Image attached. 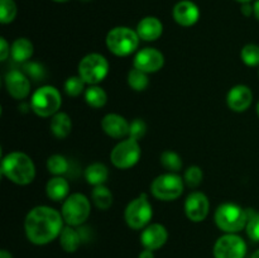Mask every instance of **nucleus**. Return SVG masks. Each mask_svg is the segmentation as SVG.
<instances>
[{
	"instance_id": "45",
	"label": "nucleus",
	"mask_w": 259,
	"mask_h": 258,
	"mask_svg": "<svg viewBox=\"0 0 259 258\" xmlns=\"http://www.w3.org/2000/svg\"><path fill=\"white\" fill-rule=\"evenodd\" d=\"M53 2H56V3H66V2H68V0H53Z\"/></svg>"
},
{
	"instance_id": "46",
	"label": "nucleus",
	"mask_w": 259,
	"mask_h": 258,
	"mask_svg": "<svg viewBox=\"0 0 259 258\" xmlns=\"http://www.w3.org/2000/svg\"><path fill=\"white\" fill-rule=\"evenodd\" d=\"M82 2H90V0H82Z\"/></svg>"
},
{
	"instance_id": "1",
	"label": "nucleus",
	"mask_w": 259,
	"mask_h": 258,
	"mask_svg": "<svg viewBox=\"0 0 259 258\" xmlns=\"http://www.w3.org/2000/svg\"><path fill=\"white\" fill-rule=\"evenodd\" d=\"M62 214L46 205L33 207L24 219V230L28 240L35 245H45L60 237L63 229Z\"/></svg>"
},
{
	"instance_id": "20",
	"label": "nucleus",
	"mask_w": 259,
	"mask_h": 258,
	"mask_svg": "<svg viewBox=\"0 0 259 258\" xmlns=\"http://www.w3.org/2000/svg\"><path fill=\"white\" fill-rule=\"evenodd\" d=\"M46 194L52 201H65L70 196V184L62 176L52 177L46 185Z\"/></svg>"
},
{
	"instance_id": "12",
	"label": "nucleus",
	"mask_w": 259,
	"mask_h": 258,
	"mask_svg": "<svg viewBox=\"0 0 259 258\" xmlns=\"http://www.w3.org/2000/svg\"><path fill=\"white\" fill-rule=\"evenodd\" d=\"M185 214L192 223H201L207 218L210 211L209 197L201 191H194L185 200Z\"/></svg>"
},
{
	"instance_id": "43",
	"label": "nucleus",
	"mask_w": 259,
	"mask_h": 258,
	"mask_svg": "<svg viewBox=\"0 0 259 258\" xmlns=\"http://www.w3.org/2000/svg\"><path fill=\"white\" fill-rule=\"evenodd\" d=\"M235 2L242 3V4H244V3H250V2H252V0H235Z\"/></svg>"
},
{
	"instance_id": "28",
	"label": "nucleus",
	"mask_w": 259,
	"mask_h": 258,
	"mask_svg": "<svg viewBox=\"0 0 259 258\" xmlns=\"http://www.w3.org/2000/svg\"><path fill=\"white\" fill-rule=\"evenodd\" d=\"M68 167H70V164H68L67 158L65 156L52 154L51 157H48L47 169L53 176H62L68 171Z\"/></svg>"
},
{
	"instance_id": "31",
	"label": "nucleus",
	"mask_w": 259,
	"mask_h": 258,
	"mask_svg": "<svg viewBox=\"0 0 259 258\" xmlns=\"http://www.w3.org/2000/svg\"><path fill=\"white\" fill-rule=\"evenodd\" d=\"M88 83L80 77V76H71L65 81V91L71 98H77L81 94L85 93Z\"/></svg>"
},
{
	"instance_id": "40",
	"label": "nucleus",
	"mask_w": 259,
	"mask_h": 258,
	"mask_svg": "<svg viewBox=\"0 0 259 258\" xmlns=\"http://www.w3.org/2000/svg\"><path fill=\"white\" fill-rule=\"evenodd\" d=\"M253 15H254L255 19L259 22V0H255L253 3Z\"/></svg>"
},
{
	"instance_id": "5",
	"label": "nucleus",
	"mask_w": 259,
	"mask_h": 258,
	"mask_svg": "<svg viewBox=\"0 0 259 258\" xmlns=\"http://www.w3.org/2000/svg\"><path fill=\"white\" fill-rule=\"evenodd\" d=\"M139 38L137 30L129 27H115L106 34V47L118 57H126L139 47Z\"/></svg>"
},
{
	"instance_id": "27",
	"label": "nucleus",
	"mask_w": 259,
	"mask_h": 258,
	"mask_svg": "<svg viewBox=\"0 0 259 258\" xmlns=\"http://www.w3.org/2000/svg\"><path fill=\"white\" fill-rule=\"evenodd\" d=\"M128 85L134 91H144L149 85L148 73L133 67L128 72Z\"/></svg>"
},
{
	"instance_id": "21",
	"label": "nucleus",
	"mask_w": 259,
	"mask_h": 258,
	"mask_svg": "<svg viewBox=\"0 0 259 258\" xmlns=\"http://www.w3.org/2000/svg\"><path fill=\"white\" fill-rule=\"evenodd\" d=\"M51 132L53 136L58 139H65L70 136L71 131H72V120L71 116L67 113L63 111H58L57 114L52 116L51 119Z\"/></svg>"
},
{
	"instance_id": "34",
	"label": "nucleus",
	"mask_w": 259,
	"mask_h": 258,
	"mask_svg": "<svg viewBox=\"0 0 259 258\" xmlns=\"http://www.w3.org/2000/svg\"><path fill=\"white\" fill-rule=\"evenodd\" d=\"M245 232L253 242L259 243V212H249Z\"/></svg>"
},
{
	"instance_id": "36",
	"label": "nucleus",
	"mask_w": 259,
	"mask_h": 258,
	"mask_svg": "<svg viewBox=\"0 0 259 258\" xmlns=\"http://www.w3.org/2000/svg\"><path fill=\"white\" fill-rule=\"evenodd\" d=\"M27 68V72L30 77L35 78V80H42L45 77V68L39 65V63L30 62L25 66Z\"/></svg>"
},
{
	"instance_id": "37",
	"label": "nucleus",
	"mask_w": 259,
	"mask_h": 258,
	"mask_svg": "<svg viewBox=\"0 0 259 258\" xmlns=\"http://www.w3.org/2000/svg\"><path fill=\"white\" fill-rule=\"evenodd\" d=\"M10 50H12V46H9L4 37H0V61L7 60L8 56L10 55Z\"/></svg>"
},
{
	"instance_id": "33",
	"label": "nucleus",
	"mask_w": 259,
	"mask_h": 258,
	"mask_svg": "<svg viewBox=\"0 0 259 258\" xmlns=\"http://www.w3.org/2000/svg\"><path fill=\"white\" fill-rule=\"evenodd\" d=\"M204 180V172L201 167L190 166L184 174V181L189 187H197Z\"/></svg>"
},
{
	"instance_id": "41",
	"label": "nucleus",
	"mask_w": 259,
	"mask_h": 258,
	"mask_svg": "<svg viewBox=\"0 0 259 258\" xmlns=\"http://www.w3.org/2000/svg\"><path fill=\"white\" fill-rule=\"evenodd\" d=\"M0 258H13V255L7 249H2L0 250Z\"/></svg>"
},
{
	"instance_id": "32",
	"label": "nucleus",
	"mask_w": 259,
	"mask_h": 258,
	"mask_svg": "<svg viewBox=\"0 0 259 258\" xmlns=\"http://www.w3.org/2000/svg\"><path fill=\"white\" fill-rule=\"evenodd\" d=\"M17 4L14 0H0V22L9 24L17 17Z\"/></svg>"
},
{
	"instance_id": "30",
	"label": "nucleus",
	"mask_w": 259,
	"mask_h": 258,
	"mask_svg": "<svg viewBox=\"0 0 259 258\" xmlns=\"http://www.w3.org/2000/svg\"><path fill=\"white\" fill-rule=\"evenodd\" d=\"M240 58L248 67L259 66V46L255 43H248L240 51Z\"/></svg>"
},
{
	"instance_id": "25",
	"label": "nucleus",
	"mask_w": 259,
	"mask_h": 258,
	"mask_svg": "<svg viewBox=\"0 0 259 258\" xmlns=\"http://www.w3.org/2000/svg\"><path fill=\"white\" fill-rule=\"evenodd\" d=\"M85 100L91 108L101 109L108 103V94L100 86L89 85L85 90Z\"/></svg>"
},
{
	"instance_id": "6",
	"label": "nucleus",
	"mask_w": 259,
	"mask_h": 258,
	"mask_svg": "<svg viewBox=\"0 0 259 258\" xmlns=\"http://www.w3.org/2000/svg\"><path fill=\"white\" fill-rule=\"evenodd\" d=\"M91 212L90 200L80 192L71 194L63 201L61 214L66 225L71 227H80L89 219Z\"/></svg>"
},
{
	"instance_id": "10",
	"label": "nucleus",
	"mask_w": 259,
	"mask_h": 258,
	"mask_svg": "<svg viewBox=\"0 0 259 258\" xmlns=\"http://www.w3.org/2000/svg\"><path fill=\"white\" fill-rule=\"evenodd\" d=\"M142 149L139 146V141L133 138H126L119 142L110 153V161L114 167L119 169L132 168L138 163L141 158Z\"/></svg>"
},
{
	"instance_id": "22",
	"label": "nucleus",
	"mask_w": 259,
	"mask_h": 258,
	"mask_svg": "<svg viewBox=\"0 0 259 258\" xmlns=\"http://www.w3.org/2000/svg\"><path fill=\"white\" fill-rule=\"evenodd\" d=\"M58 238H60L61 247L67 253L76 252L82 243L80 230L75 229V227H71V225H65Z\"/></svg>"
},
{
	"instance_id": "18",
	"label": "nucleus",
	"mask_w": 259,
	"mask_h": 258,
	"mask_svg": "<svg viewBox=\"0 0 259 258\" xmlns=\"http://www.w3.org/2000/svg\"><path fill=\"white\" fill-rule=\"evenodd\" d=\"M129 125L124 116L115 113H109L101 119V129L108 134L109 137L115 139H121L129 137Z\"/></svg>"
},
{
	"instance_id": "42",
	"label": "nucleus",
	"mask_w": 259,
	"mask_h": 258,
	"mask_svg": "<svg viewBox=\"0 0 259 258\" xmlns=\"http://www.w3.org/2000/svg\"><path fill=\"white\" fill-rule=\"evenodd\" d=\"M250 258H259V249L255 250V252L253 253V254H252V257H250Z\"/></svg>"
},
{
	"instance_id": "35",
	"label": "nucleus",
	"mask_w": 259,
	"mask_h": 258,
	"mask_svg": "<svg viewBox=\"0 0 259 258\" xmlns=\"http://www.w3.org/2000/svg\"><path fill=\"white\" fill-rule=\"evenodd\" d=\"M147 133V124L143 119L136 118L132 120L129 125V138H133L136 141H141Z\"/></svg>"
},
{
	"instance_id": "7",
	"label": "nucleus",
	"mask_w": 259,
	"mask_h": 258,
	"mask_svg": "<svg viewBox=\"0 0 259 258\" xmlns=\"http://www.w3.org/2000/svg\"><path fill=\"white\" fill-rule=\"evenodd\" d=\"M185 189V181L180 175L167 172L157 176L151 184V192L161 201H174L179 199Z\"/></svg>"
},
{
	"instance_id": "15",
	"label": "nucleus",
	"mask_w": 259,
	"mask_h": 258,
	"mask_svg": "<svg viewBox=\"0 0 259 258\" xmlns=\"http://www.w3.org/2000/svg\"><path fill=\"white\" fill-rule=\"evenodd\" d=\"M167 239H168V232L166 227L159 223H152L142 230L141 243L147 249H159L166 244Z\"/></svg>"
},
{
	"instance_id": "38",
	"label": "nucleus",
	"mask_w": 259,
	"mask_h": 258,
	"mask_svg": "<svg viewBox=\"0 0 259 258\" xmlns=\"http://www.w3.org/2000/svg\"><path fill=\"white\" fill-rule=\"evenodd\" d=\"M242 13L243 15H245V17H250V15H253V5L250 4V3H244V4H242Z\"/></svg>"
},
{
	"instance_id": "4",
	"label": "nucleus",
	"mask_w": 259,
	"mask_h": 258,
	"mask_svg": "<svg viewBox=\"0 0 259 258\" xmlns=\"http://www.w3.org/2000/svg\"><path fill=\"white\" fill-rule=\"evenodd\" d=\"M62 98L57 88L45 85L38 88L30 98V109L40 118H50L60 111Z\"/></svg>"
},
{
	"instance_id": "29",
	"label": "nucleus",
	"mask_w": 259,
	"mask_h": 258,
	"mask_svg": "<svg viewBox=\"0 0 259 258\" xmlns=\"http://www.w3.org/2000/svg\"><path fill=\"white\" fill-rule=\"evenodd\" d=\"M161 164L168 172L177 174L179 171H181L182 166H184V162H182L179 153H176L175 151H164L161 154Z\"/></svg>"
},
{
	"instance_id": "13",
	"label": "nucleus",
	"mask_w": 259,
	"mask_h": 258,
	"mask_svg": "<svg viewBox=\"0 0 259 258\" xmlns=\"http://www.w3.org/2000/svg\"><path fill=\"white\" fill-rule=\"evenodd\" d=\"M164 65V56L161 51L152 47L142 48L137 52L133 60V67L146 73H154Z\"/></svg>"
},
{
	"instance_id": "8",
	"label": "nucleus",
	"mask_w": 259,
	"mask_h": 258,
	"mask_svg": "<svg viewBox=\"0 0 259 258\" xmlns=\"http://www.w3.org/2000/svg\"><path fill=\"white\" fill-rule=\"evenodd\" d=\"M153 218V207L149 202L147 194H141L132 200L125 207L124 219L129 228L134 230L144 229Z\"/></svg>"
},
{
	"instance_id": "9",
	"label": "nucleus",
	"mask_w": 259,
	"mask_h": 258,
	"mask_svg": "<svg viewBox=\"0 0 259 258\" xmlns=\"http://www.w3.org/2000/svg\"><path fill=\"white\" fill-rule=\"evenodd\" d=\"M109 73V62L100 53H89L78 63V76L88 85H98Z\"/></svg>"
},
{
	"instance_id": "16",
	"label": "nucleus",
	"mask_w": 259,
	"mask_h": 258,
	"mask_svg": "<svg viewBox=\"0 0 259 258\" xmlns=\"http://www.w3.org/2000/svg\"><path fill=\"white\" fill-rule=\"evenodd\" d=\"M253 103V91L247 85H235L227 95V104L229 109L237 113L248 110Z\"/></svg>"
},
{
	"instance_id": "39",
	"label": "nucleus",
	"mask_w": 259,
	"mask_h": 258,
	"mask_svg": "<svg viewBox=\"0 0 259 258\" xmlns=\"http://www.w3.org/2000/svg\"><path fill=\"white\" fill-rule=\"evenodd\" d=\"M154 250H151V249H147V248H144L143 250H142L141 253H139L138 258H154Z\"/></svg>"
},
{
	"instance_id": "19",
	"label": "nucleus",
	"mask_w": 259,
	"mask_h": 258,
	"mask_svg": "<svg viewBox=\"0 0 259 258\" xmlns=\"http://www.w3.org/2000/svg\"><path fill=\"white\" fill-rule=\"evenodd\" d=\"M136 30L142 40L153 42V40L158 39L163 33V24L158 18L146 17L138 23Z\"/></svg>"
},
{
	"instance_id": "17",
	"label": "nucleus",
	"mask_w": 259,
	"mask_h": 258,
	"mask_svg": "<svg viewBox=\"0 0 259 258\" xmlns=\"http://www.w3.org/2000/svg\"><path fill=\"white\" fill-rule=\"evenodd\" d=\"M172 17L181 27H192L200 19V9L191 0H181L174 7Z\"/></svg>"
},
{
	"instance_id": "26",
	"label": "nucleus",
	"mask_w": 259,
	"mask_h": 258,
	"mask_svg": "<svg viewBox=\"0 0 259 258\" xmlns=\"http://www.w3.org/2000/svg\"><path fill=\"white\" fill-rule=\"evenodd\" d=\"M91 200L98 209L108 210L113 205V194L105 185H100L94 187L91 192Z\"/></svg>"
},
{
	"instance_id": "23",
	"label": "nucleus",
	"mask_w": 259,
	"mask_h": 258,
	"mask_svg": "<svg viewBox=\"0 0 259 258\" xmlns=\"http://www.w3.org/2000/svg\"><path fill=\"white\" fill-rule=\"evenodd\" d=\"M33 43L28 38L20 37L17 38L12 43V50H10V56L13 60L17 62H27L33 56Z\"/></svg>"
},
{
	"instance_id": "24",
	"label": "nucleus",
	"mask_w": 259,
	"mask_h": 258,
	"mask_svg": "<svg viewBox=\"0 0 259 258\" xmlns=\"http://www.w3.org/2000/svg\"><path fill=\"white\" fill-rule=\"evenodd\" d=\"M109 177V169L108 167L100 162H95L86 167L85 169V180L88 181L89 185L95 186H100L106 182Z\"/></svg>"
},
{
	"instance_id": "14",
	"label": "nucleus",
	"mask_w": 259,
	"mask_h": 258,
	"mask_svg": "<svg viewBox=\"0 0 259 258\" xmlns=\"http://www.w3.org/2000/svg\"><path fill=\"white\" fill-rule=\"evenodd\" d=\"M5 88L13 99L23 100L30 94L29 77L19 70L9 71L5 76Z\"/></svg>"
},
{
	"instance_id": "11",
	"label": "nucleus",
	"mask_w": 259,
	"mask_h": 258,
	"mask_svg": "<svg viewBox=\"0 0 259 258\" xmlns=\"http://www.w3.org/2000/svg\"><path fill=\"white\" fill-rule=\"evenodd\" d=\"M212 254L214 258H244L247 254V243L240 235L225 233L215 242Z\"/></svg>"
},
{
	"instance_id": "2",
	"label": "nucleus",
	"mask_w": 259,
	"mask_h": 258,
	"mask_svg": "<svg viewBox=\"0 0 259 258\" xmlns=\"http://www.w3.org/2000/svg\"><path fill=\"white\" fill-rule=\"evenodd\" d=\"M2 175L20 186L29 185L35 177L34 162L23 152H10L2 159Z\"/></svg>"
},
{
	"instance_id": "44",
	"label": "nucleus",
	"mask_w": 259,
	"mask_h": 258,
	"mask_svg": "<svg viewBox=\"0 0 259 258\" xmlns=\"http://www.w3.org/2000/svg\"><path fill=\"white\" fill-rule=\"evenodd\" d=\"M255 110H257V115H258V118H259V101L257 103V106H255Z\"/></svg>"
},
{
	"instance_id": "3",
	"label": "nucleus",
	"mask_w": 259,
	"mask_h": 258,
	"mask_svg": "<svg viewBox=\"0 0 259 258\" xmlns=\"http://www.w3.org/2000/svg\"><path fill=\"white\" fill-rule=\"evenodd\" d=\"M249 211L233 202H224L215 210L214 220L217 227L224 233H237L245 229Z\"/></svg>"
}]
</instances>
